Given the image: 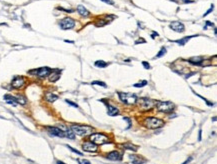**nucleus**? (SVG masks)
Instances as JSON below:
<instances>
[{"mask_svg":"<svg viewBox=\"0 0 217 164\" xmlns=\"http://www.w3.org/2000/svg\"><path fill=\"white\" fill-rule=\"evenodd\" d=\"M56 164H66V163H64V162H63V161L57 160V161H56Z\"/></svg>","mask_w":217,"mask_h":164,"instance_id":"37","label":"nucleus"},{"mask_svg":"<svg viewBox=\"0 0 217 164\" xmlns=\"http://www.w3.org/2000/svg\"><path fill=\"white\" fill-rule=\"evenodd\" d=\"M59 26L60 28L67 30V29H72L75 26V21L70 17H65V18L61 19L59 21Z\"/></svg>","mask_w":217,"mask_h":164,"instance_id":"8","label":"nucleus"},{"mask_svg":"<svg viewBox=\"0 0 217 164\" xmlns=\"http://www.w3.org/2000/svg\"><path fill=\"white\" fill-rule=\"evenodd\" d=\"M90 141L95 143L96 145H103L109 142V137L103 133H93L90 135Z\"/></svg>","mask_w":217,"mask_h":164,"instance_id":"5","label":"nucleus"},{"mask_svg":"<svg viewBox=\"0 0 217 164\" xmlns=\"http://www.w3.org/2000/svg\"><path fill=\"white\" fill-rule=\"evenodd\" d=\"M77 12L78 13H79L80 15H81V16H83V17H87V16H89L90 15V12L88 11V10L85 8L84 6H83V5H78V7H77Z\"/></svg>","mask_w":217,"mask_h":164,"instance_id":"17","label":"nucleus"},{"mask_svg":"<svg viewBox=\"0 0 217 164\" xmlns=\"http://www.w3.org/2000/svg\"><path fill=\"white\" fill-rule=\"evenodd\" d=\"M65 42H67V43H74L73 41H70V40H65Z\"/></svg>","mask_w":217,"mask_h":164,"instance_id":"40","label":"nucleus"},{"mask_svg":"<svg viewBox=\"0 0 217 164\" xmlns=\"http://www.w3.org/2000/svg\"><path fill=\"white\" fill-rule=\"evenodd\" d=\"M212 10H213V5H211V7H210V9H208V11H207V12H206V13H204V15H203V16H206V15H207V14H209V13H210V12H211V11H212Z\"/></svg>","mask_w":217,"mask_h":164,"instance_id":"33","label":"nucleus"},{"mask_svg":"<svg viewBox=\"0 0 217 164\" xmlns=\"http://www.w3.org/2000/svg\"><path fill=\"white\" fill-rule=\"evenodd\" d=\"M192 37H193V36H186V37H184V38L180 39V40H176L175 42H176V43H178L179 45H184V44L187 43V42H188L191 38H192Z\"/></svg>","mask_w":217,"mask_h":164,"instance_id":"23","label":"nucleus"},{"mask_svg":"<svg viewBox=\"0 0 217 164\" xmlns=\"http://www.w3.org/2000/svg\"><path fill=\"white\" fill-rule=\"evenodd\" d=\"M4 100L6 101V103L12 105V106H17V102L15 100V96H12L10 94H6L4 95Z\"/></svg>","mask_w":217,"mask_h":164,"instance_id":"16","label":"nucleus"},{"mask_svg":"<svg viewBox=\"0 0 217 164\" xmlns=\"http://www.w3.org/2000/svg\"><path fill=\"white\" fill-rule=\"evenodd\" d=\"M106 107H107V114L108 115H110V116H116V115L119 114V110H118V108H116L115 106H113V105L107 104Z\"/></svg>","mask_w":217,"mask_h":164,"instance_id":"14","label":"nucleus"},{"mask_svg":"<svg viewBox=\"0 0 217 164\" xmlns=\"http://www.w3.org/2000/svg\"><path fill=\"white\" fill-rule=\"evenodd\" d=\"M170 28L176 32H183L184 31V24L179 21H174L170 24Z\"/></svg>","mask_w":217,"mask_h":164,"instance_id":"13","label":"nucleus"},{"mask_svg":"<svg viewBox=\"0 0 217 164\" xmlns=\"http://www.w3.org/2000/svg\"><path fill=\"white\" fill-rule=\"evenodd\" d=\"M211 26H214L213 25V23H211V22H209V21H206V26L204 27V29H207V27H211Z\"/></svg>","mask_w":217,"mask_h":164,"instance_id":"30","label":"nucleus"},{"mask_svg":"<svg viewBox=\"0 0 217 164\" xmlns=\"http://www.w3.org/2000/svg\"><path fill=\"white\" fill-rule=\"evenodd\" d=\"M82 149L86 152H96L98 150V146L91 141H85L82 144Z\"/></svg>","mask_w":217,"mask_h":164,"instance_id":"11","label":"nucleus"},{"mask_svg":"<svg viewBox=\"0 0 217 164\" xmlns=\"http://www.w3.org/2000/svg\"><path fill=\"white\" fill-rule=\"evenodd\" d=\"M136 44H139V43H145V40L144 39H139V40H137V41L135 42Z\"/></svg>","mask_w":217,"mask_h":164,"instance_id":"34","label":"nucleus"},{"mask_svg":"<svg viewBox=\"0 0 217 164\" xmlns=\"http://www.w3.org/2000/svg\"><path fill=\"white\" fill-rule=\"evenodd\" d=\"M123 148L126 150H131L133 151V152H135V151H137L138 147L134 144H131V143H125V144H123Z\"/></svg>","mask_w":217,"mask_h":164,"instance_id":"22","label":"nucleus"},{"mask_svg":"<svg viewBox=\"0 0 217 164\" xmlns=\"http://www.w3.org/2000/svg\"><path fill=\"white\" fill-rule=\"evenodd\" d=\"M29 73H34L33 75H36L39 78H45L49 76V74L51 73V69L49 67H41L38 69L31 70V71H29Z\"/></svg>","mask_w":217,"mask_h":164,"instance_id":"7","label":"nucleus"},{"mask_svg":"<svg viewBox=\"0 0 217 164\" xmlns=\"http://www.w3.org/2000/svg\"><path fill=\"white\" fill-rule=\"evenodd\" d=\"M142 64L144 65V68L145 69H150V65H149V63H147V62H142Z\"/></svg>","mask_w":217,"mask_h":164,"instance_id":"32","label":"nucleus"},{"mask_svg":"<svg viewBox=\"0 0 217 164\" xmlns=\"http://www.w3.org/2000/svg\"><path fill=\"white\" fill-rule=\"evenodd\" d=\"M71 130L73 133L79 136H86L89 134H92L93 128L87 125H78V124H73L71 125Z\"/></svg>","mask_w":217,"mask_h":164,"instance_id":"1","label":"nucleus"},{"mask_svg":"<svg viewBox=\"0 0 217 164\" xmlns=\"http://www.w3.org/2000/svg\"><path fill=\"white\" fill-rule=\"evenodd\" d=\"M143 123H144L145 127L149 128V129H157V128L164 126V121L156 117H147Z\"/></svg>","mask_w":217,"mask_h":164,"instance_id":"3","label":"nucleus"},{"mask_svg":"<svg viewBox=\"0 0 217 164\" xmlns=\"http://www.w3.org/2000/svg\"><path fill=\"white\" fill-rule=\"evenodd\" d=\"M136 103L138 104V106H139L141 110L147 111V110H151L153 107H155L157 101H155V100H153V99H150V98L143 97V98L137 99Z\"/></svg>","mask_w":217,"mask_h":164,"instance_id":"2","label":"nucleus"},{"mask_svg":"<svg viewBox=\"0 0 217 164\" xmlns=\"http://www.w3.org/2000/svg\"><path fill=\"white\" fill-rule=\"evenodd\" d=\"M156 107H157V110L160 111V112L170 113L174 110L175 105H174V103L170 101H157Z\"/></svg>","mask_w":217,"mask_h":164,"instance_id":"6","label":"nucleus"},{"mask_svg":"<svg viewBox=\"0 0 217 164\" xmlns=\"http://www.w3.org/2000/svg\"><path fill=\"white\" fill-rule=\"evenodd\" d=\"M107 159L112 160V161H120L122 159V154L119 152V151H111L110 153H108V155L106 156Z\"/></svg>","mask_w":217,"mask_h":164,"instance_id":"12","label":"nucleus"},{"mask_svg":"<svg viewBox=\"0 0 217 164\" xmlns=\"http://www.w3.org/2000/svg\"><path fill=\"white\" fill-rule=\"evenodd\" d=\"M67 146V147L68 148H69V149L70 150H71L72 151V152H74V153H76V154H78V155H80V156H83V154H82V153L81 152H80V151H78V150H76V149H74V148H72L71 147V146H70V145H66Z\"/></svg>","mask_w":217,"mask_h":164,"instance_id":"27","label":"nucleus"},{"mask_svg":"<svg viewBox=\"0 0 217 164\" xmlns=\"http://www.w3.org/2000/svg\"><path fill=\"white\" fill-rule=\"evenodd\" d=\"M47 131H48L49 134L52 135V136H56V137H60V138L65 137L64 131H62L59 127H55V126H49V127H47Z\"/></svg>","mask_w":217,"mask_h":164,"instance_id":"10","label":"nucleus"},{"mask_svg":"<svg viewBox=\"0 0 217 164\" xmlns=\"http://www.w3.org/2000/svg\"><path fill=\"white\" fill-rule=\"evenodd\" d=\"M15 100H16L17 104H20V105H26V103H27V99L24 95H20V94L17 95V96H15Z\"/></svg>","mask_w":217,"mask_h":164,"instance_id":"20","label":"nucleus"},{"mask_svg":"<svg viewBox=\"0 0 217 164\" xmlns=\"http://www.w3.org/2000/svg\"><path fill=\"white\" fill-rule=\"evenodd\" d=\"M78 162H79V161H78ZM79 164H81V162H79Z\"/></svg>","mask_w":217,"mask_h":164,"instance_id":"41","label":"nucleus"},{"mask_svg":"<svg viewBox=\"0 0 217 164\" xmlns=\"http://www.w3.org/2000/svg\"><path fill=\"white\" fill-rule=\"evenodd\" d=\"M165 54H166V48H165V47H162V48L160 49L159 53L156 55L155 58H160V57H162L163 55H165Z\"/></svg>","mask_w":217,"mask_h":164,"instance_id":"26","label":"nucleus"},{"mask_svg":"<svg viewBox=\"0 0 217 164\" xmlns=\"http://www.w3.org/2000/svg\"><path fill=\"white\" fill-rule=\"evenodd\" d=\"M155 36H158V33H157V32H153V35H152V37H153V38H154Z\"/></svg>","mask_w":217,"mask_h":164,"instance_id":"38","label":"nucleus"},{"mask_svg":"<svg viewBox=\"0 0 217 164\" xmlns=\"http://www.w3.org/2000/svg\"><path fill=\"white\" fill-rule=\"evenodd\" d=\"M146 85H147V81H146V80H142V81H139L138 83L134 84V87L139 88V87H144Z\"/></svg>","mask_w":217,"mask_h":164,"instance_id":"25","label":"nucleus"},{"mask_svg":"<svg viewBox=\"0 0 217 164\" xmlns=\"http://www.w3.org/2000/svg\"><path fill=\"white\" fill-rule=\"evenodd\" d=\"M95 66L96 67H100V68H105L107 66V63L104 62L103 60H98V61L95 62Z\"/></svg>","mask_w":217,"mask_h":164,"instance_id":"24","label":"nucleus"},{"mask_svg":"<svg viewBox=\"0 0 217 164\" xmlns=\"http://www.w3.org/2000/svg\"><path fill=\"white\" fill-rule=\"evenodd\" d=\"M130 160L132 161L133 164H140V163H144V159L140 157V156H137L136 154H130L129 155Z\"/></svg>","mask_w":217,"mask_h":164,"instance_id":"19","label":"nucleus"},{"mask_svg":"<svg viewBox=\"0 0 217 164\" xmlns=\"http://www.w3.org/2000/svg\"><path fill=\"white\" fill-rule=\"evenodd\" d=\"M188 61L194 65H200L201 63L203 62V58L202 57H192V58H190Z\"/></svg>","mask_w":217,"mask_h":164,"instance_id":"21","label":"nucleus"},{"mask_svg":"<svg viewBox=\"0 0 217 164\" xmlns=\"http://www.w3.org/2000/svg\"><path fill=\"white\" fill-rule=\"evenodd\" d=\"M198 140H201V130H199V136H198Z\"/></svg>","mask_w":217,"mask_h":164,"instance_id":"39","label":"nucleus"},{"mask_svg":"<svg viewBox=\"0 0 217 164\" xmlns=\"http://www.w3.org/2000/svg\"><path fill=\"white\" fill-rule=\"evenodd\" d=\"M92 84L93 85H99V86H102V87H106L107 86V85L105 84L104 82H102V81H93Z\"/></svg>","mask_w":217,"mask_h":164,"instance_id":"28","label":"nucleus"},{"mask_svg":"<svg viewBox=\"0 0 217 164\" xmlns=\"http://www.w3.org/2000/svg\"><path fill=\"white\" fill-rule=\"evenodd\" d=\"M82 164H91V163H90L89 161L86 160V159H83L82 160Z\"/></svg>","mask_w":217,"mask_h":164,"instance_id":"35","label":"nucleus"},{"mask_svg":"<svg viewBox=\"0 0 217 164\" xmlns=\"http://www.w3.org/2000/svg\"><path fill=\"white\" fill-rule=\"evenodd\" d=\"M65 102L67 103V104H69V105H71L72 107H75V108H78V105L76 104V103H74V102H72V101H70V100H65Z\"/></svg>","mask_w":217,"mask_h":164,"instance_id":"29","label":"nucleus"},{"mask_svg":"<svg viewBox=\"0 0 217 164\" xmlns=\"http://www.w3.org/2000/svg\"><path fill=\"white\" fill-rule=\"evenodd\" d=\"M26 83V79L23 76H15L13 79H12L11 82V86L14 89H20L25 85Z\"/></svg>","mask_w":217,"mask_h":164,"instance_id":"9","label":"nucleus"},{"mask_svg":"<svg viewBox=\"0 0 217 164\" xmlns=\"http://www.w3.org/2000/svg\"><path fill=\"white\" fill-rule=\"evenodd\" d=\"M59 78H60V72L57 71V70H55V71L51 72L49 74V76H48V79H49L50 82H56L57 80L59 79Z\"/></svg>","mask_w":217,"mask_h":164,"instance_id":"18","label":"nucleus"},{"mask_svg":"<svg viewBox=\"0 0 217 164\" xmlns=\"http://www.w3.org/2000/svg\"><path fill=\"white\" fill-rule=\"evenodd\" d=\"M44 98H45V100H46V101L52 103V102L56 101V100L58 99V95H56V94H54V93L48 91V92L45 93Z\"/></svg>","mask_w":217,"mask_h":164,"instance_id":"15","label":"nucleus"},{"mask_svg":"<svg viewBox=\"0 0 217 164\" xmlns=\"http://www.w3.org/2000/svg\"><path fill=\"white\" fill-rule=\"evenodd\" d=\"M101 1H103V2H104V3L110 4V5H113V4H114V2H113L112 0H101Z\"/></svg>","mask_w":217,"mask_h":164,"instance_id":"31","label":"nucleus"},{"mask_svg":"<svg viewBox=\"0 0 217 164\" xmlns=\"http://www.w3.org/2000/svg\"><path fill=\"white\" fill-rule=\"evenodd\" d=\"M191 159H192V158H191V157H190V158H188V159H187V160H186V161H184V162H183L182 164H187V163H188V162H189V161H190Z\"/></svg>","mask_w":217,"mask_h":164,"instance_id":"36","label":"nucleus"},{"mask_svg":"<svg viewBox=\"0 0 217 164\" xmlns=\"http://www.w3.org/2000/svg\"><path fill=\"white\" fill-rule=\"evenodd\" d=\"M118 96H119V99L121 101L127 105L136 104V101L138 99L135 94H133V93H127V92H118Z\"/></svg>","mask_w":217,"mask_h":164,"instance_id":"4","label":"nucleus"}]
</instances>
